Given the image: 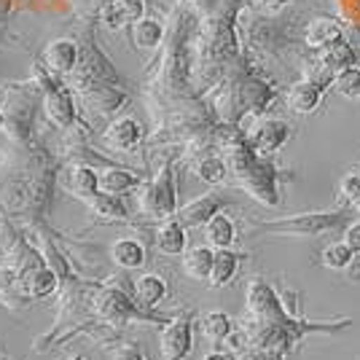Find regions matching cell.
Returning <instances> with one entry per match:
<instances>
[{
	"mask_svg": "<svg viewBox=\"0 0 360 360\" xmlns=\"http://www.w3.org/2000/svg\"><path fill=\"white\" fill-rule=\"evenodd\" d=\"M60 169L46 150L35 146L19 148L8 169L0 172V210L30 226L44 224L54 186L60 183Z\"/></svg>",
	"mask_w": 360,
	"mask_h": 360,
	"instance_id": "6da1fadb",
	"label": "cell"
},
{
	"mask_svg": "<svg viewBox=\"0 0 360 360\" xmlns=\"http://www.w3.org/2000/svg\"><path fill=\"white\" fill-rule=\"evenodd\" d=\"M245 320L250 323H264V326H288L299 333L301 339L307 336H336L347 330L355 320L352 317H339V320H307L296 315V304L290 301V293L285 299L266 283L264 277H253L245 285Z\"/></svg>",
	"mask_w": 360,
	"mask_h": 360,
	"instance_id": "7a4b0ae2",
	"label": "cell"
},
{
	"mask_svg": "<svg viewBox=\"0 0 360 360\" xmlns=\"http://www.w3.org/2000/svg\"><path fill=\"white\" fill-rule=\"evenodd\" d=\"M89 309L94 323H97V328H105V330L135 326V323L137 326H159V328H165L167 323L175 317V315H159L153 309H146L124 288L103 285V283H94V288H91Z\"/></svg>",
	"mask_w": 360,
	"mask_h": 360,
	"instance_id": "3957f363",
	"label": "cell"
},
{
	"mask_svg": "<svg viewBox=\"0 0 360 360\" xmlns=\"http://www.w3.org/2000/svg\"><path fill=\"white\" fill-rule=\"evenodd\" d=\"M237 32L248 51L264 57H283L290 44L296 41V19L280 11L271 14H250L240 8L237 14Z\"/></svg>",
	"mask_w": 360,
	"mask_h": 360,
	"instance_id": "277c9868",
	"label": "cell"
},
{
	"mask_svg": "<svg viewBox=\"0 0 360 360\" xmlns=\"http://www.w3.org/2000/svg\"><path fill=\"white\" fill-rule=\"evenodd\" d=\"M355 218H358V212L342 205L333 210L296 212V215L274 218V221H255L250 224V229L264 231V234H288V237H323V234H333V231H345Z\"/></svg>",
	"mask_w": 360,
	"mask_h": 360,
	"instance_id": "5b68a950",
	"label": "cell"
},
{
	"mask_svg": "<svg viewBox=\"0 0 360 360\" xmlns=\"http://www.w3.org/2000/svg\"><path fill=\"white\" fill-rule=\"evenodd\" d=\"M44 105V89H6L0 94V135L16 148L35 146V108Z\"/></svg>",
	"mask_w": 360,
	"mask_h": 360,
	"instance_id": "8992f818",
	"label": "cell"
},
{
	"mask_svg": "<svg viewBox=\"0 0 360 360\" xmlns=\"http://www.w3.org/2000/svg\"><path fill=\"white\" fill-rule=\"evenodd\" d=\"M137 210L143 212L150 221H167L175 218L180 210L178 205V178H175V159L167 156L159 172L140 188V199H137Z\"/></svg>",
	"mask_w": 360,
	"mask_h": 360,
	"instance_id": "52a82bcc",
	"label": "cell"
},
{
	"mask_svg": "<svg viewBox=\"0 0 360 360\" xmlns=\"http://www.w3.org/2000/svg\"><path fill=\"white\" fill-rule=\"evenodd\" d=\"M60 271L49 264L41 250H35V245H30V253L19 266V288L30 301H44L54 293H60Z\"/></svg>",
	"mask_w": 360,
	"mask_h": 360,
	"instance_id": "ba28073f",
	"label": "cell"
},
{
	"mask_svg": "<svg viewBox=\"0 0 360 360\" xmlns=\"http://www.w3.org/2000/svg\"><path fill=\"white\" fill-rule=\"evenodd\" d=\"M38 86L44 89V113L49 124H54L57 129H70L75 124V100L73 89L57 81V75L38 68Z\"/></svg>",
	"mask_w": 360,
	"mask_h": 360,
	"instance_id": "9c48e42d",
	"label": "cell"
},
{
	"mask_svg": "<svg viewBox=\"0 0 360 360\" xmlns=\"http://www.w3.org/2000/svg\"><path fill=\"white\" fill-rule=\"evenodd\" d=\"M159 349L165 360H186L194 349V312H180L159 333Z\"/></svg>",
	"mask_w": 360,
	"mask_h": 360,
	"instance_id": "30bf717a",
	"label": "cell"
},
{
	"mask_svg": "<svg viewBox=\"0 0 360 360\" xmlns=\"http://www.w3.org/2000/svg\"><path fill=\"white\" fill-rule=\"evenodd\" d=\"M245 132H248V143L253 146L255 153L274 156L293 137V127L283 119L261 116V119H250V129H245Z\"/></svg>",
	"mask_w": 360,
	"mask_h": 360,
	"instance_id": "8fae6325",
	"label": "cell"
},
{
	"mask_svg": "<svg viewBox=\"0 0 360 360\" xmlns=\"http://www.w3.org/2000/svg\"><path fill=\"white\" fill-rule=\"evenodd\" d=\"M60 188L65 194L75 196L81 202H89L94 194H100V175L97 167L89 162H70L60 169Z\"/></svg>",
	"mask_w": 360,
	"mask_h": 360,
	"instance_id": "7c38bea8",
	"label": "cell"
},
{
	"mask_svg": "<svg viewBox=\"0 0 360 360\" xmlns=\"http://www.w3.org/2000/svg\"><path fill=\"white\" fill-rule=\"evenodd\" d=\"M81 65V49L73 38H54L44 46L41 68L51 75H73Z\"/></svg>",
	"mask_w": 360,
	"mask_h": 360,
	"instance_id": "4fadbf2b",
	"label": "cell"
},
{
	"mask_svg": "<svg viewBox=\"0 0 360 360\" xmlns=\"http://www.w3.org/2000/svg\"><path fill=\"white\" fill-rule=\"evenodd\" d=\"M229 205H231V199L226 194H221V191H207V194L191 199L188 205H183V207L175 212V218H178L186 229H196V226L207 224L212 215L224 212Z\"/></svg>",
	"mask_w": 360,
	"mask_h": 360,
	"instance_id": "5bb4252c",
	"label": "cell"
},
{
	"mask_svg": "<svg viewBox=\"0 0 360 360\" xmlns=\"http://www.w3.org/2000/svg\"><path fill=\"white\" fill-rule=\"evenodd\" d=\"M146 140V129L143 124L132 116H121V119H113L103 129V146L113 153H129L135 150L140 143Z\"/></svg>",
	"mask_w": 360,
	"mask_h": 360,
	"instance_id": "9a60e30c",
	"label": "cell"
},
{
	"mask_svg": "<svg viewBox=\"0 0 360 360\" xmlns=\"http://www.w3.org/2000/svg\"><path fill=\"white\" fill-rule=\"evenodd\" d=\"M345 41V25L339 19H330V16H317L309 19L307 27H304V44L309 46L312 51L320 49H328V46Z\"/></svg>",
	"mask_w": 360,
	"mask_h": 360,
	"instance_id": "2e32d148",
	"label": "cell"
},
{
	"mask_svg": "<svg viewBox=\"0 0 360 360\" xmlns=\"http://www.w3.org/2000/svg\"><path fill=\"white\" fill-rule=\"evenodd\" d=\"M146 14V3L143 0H108L100 11V22L108 30H121V27H132L137 19Z\"/></svg>",
	"mask_w": 360,
	"mask_h": 360,
	"instance_id": "e0dca14e",
	"label": "cell"
},
{
	"mask_svg": "<svg viewBox=\"0 0 360 360\" xmlns=\"http://www.w3.org/2000/svg\"><path fill=\"white\" fill-rule=\"evenodd\" d=\"M97 175H100V191H103V194L127 196L129 191H137V188L143 186L140 172L127 169V167L105 165L97 169Z\"/></svg>",
	"mask_w": 360,
	"mask_h": 360,
	"instance_id": "ac0fdd59",
	"label": "cell"
},
{
	"mask_svg": "<svg viewBox=\"0 0 360 360\" xmlns=\"http://www.w3.org/2000/svg\"><path fill=\"white\" fill-rule=\"evenodd\" d=\"M194 175L202 183H207V186H221L229 180V165H226L224 153L218 148H202V150H194Z\"/></svg>",
	"mask_w": 360,
	"mask_h": 360,
	"instance_id": "d6986e66",
	"label": "cell"
},
{
	"mask_svg": "<svg viewBox=\"0 0 360 360\" xmlns=\"http://www.w3.org/2000/svg\"><path fill=\"white\" fill-rule=\"evenodd\" d=\"M323 94L326 89L315 84V81H309V78H301L296 84H290L288 86V108L293 110V113H301V116H307V113H315L320 103H323Z\"/></svg>",
	"mask_w": 360,
	"mask_h": 360,
	"instance_id": "ffe728a7",
	"label": "cell"
},
{
	"mask_svg": "<svg viewBox=\"0 0 360 360\" xmlns=\"http://www.w3.org/2000/svg\"><path fill=\"white\" fill-rule=\"evenodd\" d=\"M186 226L180 224L178 218H167L156 226L153 231V245L156 250L165 255H183L186 253V245H188V237H186Z\"/></svg>",
	"mask_w": 360,
	"mask_h": 360,
	"instance_id": "44dd1931",
	"label": "cell"
},
{
	"mask_svg": "<svg viewBox=\"0 0 360 360\" xmlns=\"http://www.w3.org/2000/svg\"><path fill=\"white\" fill-rule=\"evenodd\" d=\"M91 218L100 221V224H121V221H129V207L124 202V196H113V194H94L86 202Z\"/></svg>",
	"mask_w": 360,
	"mask_h": 360,
	"instance_id": "7402d4cb",
	"label": "cell"
},
{
	"mask_svg": "<svg viewBox=\"0 0 360 360\" xmlns=\"http://www.w3.org/2000/svg\"><path fill=\"white\" fill-rule=\"evenodd\" d=\"M132 293H135L137 304H143L146 309H156V307L167 299L169 285H167V280L162 277V274H156V271H146V274L135 277V283H132Z\"/></svg>",
	"mask_w": 360,
	"mask_h": 360,
	"instance_id": "603a6c76",
	"label": "cell"
},
{
	"mask_svg": "<svg viewBox=\"0 0 360 360\" xmlns=\"http://www.w3.org/2000/svg\"><path fill=\"white\" fill-rule=\"evenodd\" d=\"M0 304L8 309H25L32 301L19 288V266L14 264H0Z\"/></svg>",
	"mask_w": 360,
	"mask_h": 360,
	"instance_id": "cb8c5ba5",
	"label": "cell"
},
{
	"mask_svg": "<svg viewBox=\"0 0 360 360\" xmlns=\"http://www.w3.org/2000/svg\"><path fill=\"white\" fill-rule=\"evenodd\" d=\"M212 264H215V248L212 245H199L183 253V271L196 280V283H210Z\"/></svg>",
	"mask_w": 360,
	"mask_h": 360,
	"instance_id": "d4e9b609",
	"label": "cell"
},
{
	"mask_svg": "<svg viewBox=\"0 0 360 360\" xmlns=\"http://www.w3.org/2000/svg\"><path fill=\"white\" fill-rule=\"evenodd\" d=\"M110 261L119 266V269H140L146 266V245L132 237H121L110 245Z\"/></svg>",
	"mask_w": 360,
	"mask_h": 360,
	"instance_id": "484cf974",
	"label": "cell"
},
{
	"mask_svg": "<svg viewBox=\"0 0 360 360\" xmlns=\"http://www.w3.org/2000/svg\"><path fill=\"white\" fill-rule=\"evenodd\" d=\"M245 255L234 253L231 248H221L215 250V264H212V274H210V288H226L234 283L237 271H240V261Z\"/></svg>",
	"mask_w": 360,
	"mask_h": 360,
	"instance_id": "4316f807",
	"label": "cell"
},
{
	"mask_svg": "<svg viewBox=\"0 0 360 360\" xmlns=\"http://www.w3.org/2000/svg\"><path fill=\"white\" fill-rule=\"evenodd\" d=\"M202 229H205L207 245H212L215 250H221V248H231V245L237 242V226H234V221H231L226 212L212 215L210 221L202 226Z\"/></svg>",
	"mask_w": 360,
	"mask_h": 360,
	"instance_id": "83f0119b",
	"label": "cell"
},
{
	"mask_svg": "<svg viewBox=\"0 0 360 360\" xmlns=\"http://www.w3.org/2000/svg\"><path fill=\"white\" fill-rule=\"evenodd\" d=\"M129 30H132V44L137 49H143V51H153L165 41V25L159 19H150V16L137 19Z\"/></svg>",
	"mask_w": 360,
	"mask_h": 360,
	"instance_id": "f1b7e54d",
	"label": "cell"
},
{
	"mask_svg": "<svg viewBox=\"0 0 360 360\" xmlns=\"http://www.w3.org/2000/svg\"><path fill=\"white\" fill-rule=\"evenodd\" d=\"M234 328H237L234 320L226 315V312H221V309H212V312L199 317V330H202L205 339H210L212 345H224L226 339H229V333Z\"/></svg>",
	"mask_w": 360,
	"mask_h": 360,
	"instance_id": "f546056e",
	"label": "cell"
},
{
	"mask_svg": "<svg viewBox=\"0 0 360 360\" xmlns=\"http://www.w3.org/2000/svg\"><path fill=\"white\" fill-rule=\"evenodd\" d=\"M315 62H320L323 68H328L333 73H339V70H345L349 65H358V57H355V51L349 49L347 41H339V44L328 46V49L315 51Z\"/></svg>",
	"mask_w": 360,
	"mask_h": 360,
	"instance_id": "4dcf8cb0",
	"label": "cell"
},
{
	"mask_svg": "<svg viewBox=\"0 0 360 360\" xmlns=\"http://www.w3.org/2000/svg\"><path fill=\"white\" fill-rule=\"evenodd\" d=\"M355 258H358V255L352 253V248H349L345 240H342V242H330L328 248L323 250V255H320L323 266H326V269H333V271L349 269V266L355 264Z\"/></svg>",
	"mask_w": 360,
	"mask_h": 360,
	"instance_id": "1f68e13d",
	"label": "cell"
},
{
	"mask_svg": "<svg viewBox=\"0 0 360 360\" xmlns=\"http://www.w3.org/2000/svg\"><path fill=\"white\" fill-rule=\"evenodd\" d=\"M333 89L339 91L347 100H360V68L349 65L345 70L333 75Z\"/></svg>",
	"mask_w": 360,
	"mask_h": 360,
	"instance_id": "d6a6232c",
	"label": "cell"
},
{
	"mask_svg": "<svg viewBox=\"0 0 360 360\" xmlns=\"http://www.w3.org/2000/svg\"><path fill=\"white\" fill-rule=\"evenodd\" d=\"M339 196H342V205L360 212V172H347L339 183Z\"/></svg>",
	"mask_w": 360,
	"mask_h": 360,
	"instance_id": "836d02e7",
	"label": "cell"
},
{
	"mask_svg": "<svg viewBox=\"0 0 360 360\" xmlns=\"http://www.w3.org/2000/svg\"><path fill=\"white\" fill-rule=\"evenodd\" d=\"M110 360H148L137 342H119L110 349Z\"/></svg>",
	"mask_w": 360,
	"mask_h": 360,
	"instance_id": "e575fe53",
	"label": "cell"
},
{
	"mask_svg": "<svg viewBox=\"0 0 360 360\" xmlns=\"http://www.w3.org/2000/svg\"><path fill=\"white\" fill-rule=\"evenodd\" d=\"M342 237H345V242L352 248V253L360 255V221H358V218H355V221H352V224L342 231Z\"/></svg>",
	"mask_w": 360,
	"mask_h": 360,
	"instance_id": "d590c367",
	"label": "cell"
},
{
	"mask_svg": "<svg viewBox=\"0 0 360 360\" xmlns=\"http://www.w3.org/2000/svg\"><path fill=\"white\" fill-rule=\"evenodd\" d=\"M345 41L349 44V49L355 51V57H358V62H360V22L345 25Z\"/></svg>",
	"mask_w": 360,
	"mask_h": 360,
	"instance_id": "8d00e7d4",
	"label": "cell"
},
{
	"mask_svg": "<svg viewBox=\"0 0 360 360\" xmlns=\"http://www.w3.org/2000/svg\"><path fill=\"white\" fill-rule=\"evenodd\" d=\"M234 360H269V358H266L261 349H255V347H248V349H245V352H240V355H237Z\"/></svg>",
	"mask_w": 360,
	"mask_h": 360,
	"instance_id": "74e56055",
	"label": "cell"
},
{
	"mask_svg": "<svg viewBox=\"0 0 360 360\" xmlns=\"http://www.w3.org/2000/svg\"><path fill=\"white\" fill-rule=\"evenodd\" d=\"M202 360H234V355H231V352H224V349H212V352H207Z\"/></svg>",
	"mask_w": 360,
	"mask_h": 360,
	"instance_id": "f35d334b",
	"label": "cell"
},
{
	"mask_svg": "<svg viewBox=\"0 0 360 360\" xmlns=\"http://www.w3.org/2000/svg\"><path fill=\"white\" fill-rule=\"evenodd\" d=\"M293 0H266V11H283Z\"/></svg>",
	"mask_w": 360,
	"mask_h": 360,
	"instance_id": "ab89813d",
	"label": "cell"
},
{
	"mask_svg": "<svg viewBox=\"0 0 360 360\" xmlns=\"http://www.w3.org/2000/svg\"><path fill=\"white\" fill-rule=\"evenodd\" d=\"M65 360H86V358H84L81 352H70V355H68V358H65Z\"/></svg>",
	"mask_w": 360,
	"mask_h": 360,
	"instance_id": "60d3db41",
	"label": "cell"
},
{
	"mask_svg": "<svg viewBox=\"0 0 360 360\" xmlns=\"http://www.w3.org/2000/svg\"><path fill=\"white\" fill-rule=\"evenodd\" d=\"M0 360H8L6 358V352H3V347H0Z\"/></svg>",
	"mask_w": 360,
	"mask_h": 360,
	"instance_id": "b9f144b4",
	"label": "cell"
},
{
	"mask_svg": "<svg viewBox=\"0 0 360 360\" xmlns=\"http://www.w3.org/2000/svg\"><path fill=\"white\" fill-rule=\"evenodd\" d=\"M0 258H3V242H0Z\"/></svg>",
	"mask_w": 360,
	"mask_h": 360,
	"instance_id": "7bdbcfd3",
	"label": "cell"
},
{
	"mask_svg": "<svg viewBox=\"0 0 360 360\" xmlns=\"http://www.w3.org/2000/svg\"><path fill=\"white\" fill-rule=\"evenodd\" d=\"M358 215H360V212H358Z\"/></svg>",
	"mask_w": 360,
	"mask_h": 360,
	"instance_id": "ee69618b",
	"label": "cell"
}]
</instances>
